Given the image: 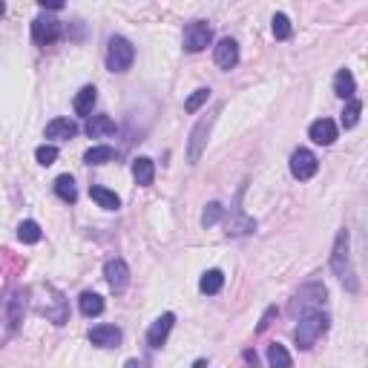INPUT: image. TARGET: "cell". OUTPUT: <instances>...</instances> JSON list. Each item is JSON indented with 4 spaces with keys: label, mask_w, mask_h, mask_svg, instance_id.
Here are the masks:
<instances>
[{
    "label": "cell",
    "mask_w": 368,
    "mask_h": 368,
    "mask_svg": "<svg viewBox=\"0 0 368 368\" xmlns=\"http://www.w3.org/2000/svg\"><path fill=\"white\" fill-rule=\"evenodd\" d=\"M331 270H334V277L345 285V290L357 294L360 282H357V268H354V259H351V234H348V230H340L337 239H334Z\"/></svg>",
    "instance_id": "cell-1"
},
{
    "label": "cell",
    "mask_w": 368,
    "mask_h": 368,
    "mask_svg": "<svg viewBox=\"0 0 368 368\" xmlns=\"http://www.w3.org/2000/svg\"><path fill=\"white\" fill-rule=\"evenodd\" d=\"M328 302V288L322 282H308L302 285L294 299H290V314L294 317H305L311 311H322V305Z\"/></svg>",
    "instance_id": "cell-2"
},
{
    "label": "cell",
    "mask_w": 368,
    "mask_h": 368,
    "mask_svg": "<svg viewBox=\"0 0 368 368\" xmlns=\"http://www.w3.org/2000/svg\"><path fill=\"white\" fill-rule=\"evenodd\" d=\"M328 325H331V319H328V314H325V311H311V314L299 317V325H297V331H294L297 345L302 348V351H308V348H314V345H317V340L328 331Z\"/></svg>",
    "instance_id": "cell-3"
},
{
    "label": "cell",
    "mask_w": 368,
    "mask_h": 368,
    "mask_svg": "<svg viewBox=\"0 0 368 368\" xmlns=\"http://www.w3.org/2000/svg\"><path fill=\"white\" fill-rule=\"evenodd\" d=\"M26 290L24 288H9L3 299H0V322L9 325V331H15L17 325L24 319V311H26Z\"/></svg>",
    "instance_id": "cell-4"
},
{
    "label": "cell",
    "mask_w": 368,
    "mask_h": 368,
    "mask_svg": "<svg viewBox=\"0 0 368 368\" xmlns=\"http://www.w3.org/2000/svg\"><path fill=\"white\" fill-rule=\"evenodd\" d=\"M135 61V46L121 35H112L107 44V69L109 72H127Z\"/></svg>",
    "instance_id": "cell-5"
},
{
    "label": "cell",
    "mask_w": 368,
    "mask_h": 368,
    "mask_svg": "<svg viewBox=\"0 0 368 368\" xmlns=\"http://www.w3.org/2000/svg\"><path fill=\"white\" fill-rule=\"evenodd\" d=\"M216 124V115H204V119L190 130V141H187V161L196 164L202 159V152L207 147V139H210V130Z\"/></svg>",
    "instance_id": "cell-6"
},
{
    "label": "cell",
    "mask_w": 368,
    "mask_h": 368,
    "mask_svg": "<svg viewBox=\"0 0 368 368\" xmlns=\"http://www.w3.org/2000/svg\"><path fill=\"white\" fill-rule=\"evenodd\" d=\"M182 44L187 52H202L213 44V29L207 21H193L184 26V37H182Z\"/></svg>",
    "instance_id": "cell-7"
},
{
    "label": "cell",
    "mask_w": 368,
    "mask_h": 368,
    "mask_svg": "<svg viewBox=\"0 0 368 368\" xmlns=\"http://www.w3.org/2000/svg\"><path fill=\"white\" fill-rule=\"evenodd\" d=\"M317 170H319V161L311 150H305V147L294 150V156H290V176L299 182H308L317 176Z\"/></svg>",
    "instance_id": "cell-8"
},
{
    "label": "cell",
    "mask_w": 368,
    "mask_h": 368,
    "mask_svg": "<svg viewBox=\"0 0 368 368\" xmlns=\"http://www.w3.org/2000/svg\"><path fill=\"white\" fill-rule=\"evenodd\" d=\"M61 37V21L55 17H35L32 21V41L37 46H49Z\"/></svg>",
    "instance_id": "cell-9"
},
{
    "label": "cell",
    "mask_w": 368,
    "mask_h": 368,
    "mask_svg": "<svg viewBox=\"0 0 368 368\" xmlns=\"http://www.w3.org/2000/svg\"><path fill=\"white\" fill-rule=\"evenodd\" d=\"M213 61H216L219 69L230 72L239 64V44L234 41V37H222V41L213 46Z\"/></svg>",
    "instance_id": "cell-10"
},
{
    "label": "cell",
    "mask_w": 368,
    "mask_h": 368,
    "mask_svg": "<svg viewBox=\"0 0 368 368\" xmlns=\"http://www.w3.org/2000/svg\"><path fill=\"white\" fill-rule=\"evenodd\" d=\"M104 277L109 282V288L115 290V294H124L127 285H130V268L124 259H109L107 268H104Z\"/></svg>",
    "instance_id": "cell-11"
},
{
    "label": "cell",
    "mask_w": 368,
    "mask_h": 368,
    "mask_svg": "<svg viewBox=\"0 0 368 368\" xmlns=\"http://www.w3.org/2000/svg\"><path fill=\"white\" fill-rule=\"evenodd\" d=\"M173 325H176V314H161L156 322L150 325V331H147V345L150 348H161L164 342H167V337H170V331H173Z\"/></svg>",
    "instance_id": "cell-12"
},
{
    "label": "cell",
    "mask_w": 368,
    "mask_h": 368,
    "mask_svg": "<svg viewBox=\"0 0 368 368\" xmlns=\"http://www.w3.org/2000/svg\"><path fill=\"white\" fill-rule=\"evenodd\" d=\"M308 135H311L314 144H322V147H331L337 141V124L331 119H317L311 127H308Z\"/></svg>",
    "instance_id": "cell-13"
},
{
    "label": "cell",
    "mask_w": 368,
    "mask_h": 368,
    "mask_svg": "<svg viewBox=\"0 0 368 368\" xmlns=\"http://www.w3.org/2000/svg\"><path fill=\"white\" fill-rule=\"evenodd\" d=\"M89 342L98 348H119L121 345V328L115 325H95L89 331Z\"/></svg>",
    "instance_id": "cell-14"
},
{
    "label": "cell",
    "mask_w": 368,
    "mask_h": 368,
    "mask_svg": "<svg viewBox=\"0 0 368 368\" xmlns=\"http://www.w3.org/2000/svg\"><path fill=\"white\" fill-rule=\"evenodd\" d=\"M132 179H135V184L150 187L152 179H156V164H152V159H147V156L135 159V161H132Z\"/></svg>",
    "instance_id": "cell-15"
},
{
    "label": "cell",
    "mask_w": 368,
    "mask_h": 368,
    "mask_svg": "<svg viewBox=\"0 0 368 368\" xmlns=\"http://www.w3.org/2000/svg\"><path fill=\"white\" fill-rule=\"evenodd\" d=\"M75 135H78V124L69 121V119H55L46 124V139L64 141V139H75Z\"/></svg>",
    "instance_id": "cell-16"
},
{
    "label": "cell",
    "mask_w": 368,
    "mask_h": 368,
    "mask_svg": "<svg viewBox=\"0 0 368 368\" xmlns=\"http://www.w3.org/2000/svg\"><path fill=\"white\" fill-rule=\"evenodd\" d=\"M222 288H225V274H222V270H219V268L204 270L202 279H199V290H202V294L213 297V294H219Z\"/></svg>",
    "instance_id": "cell-17"
},
{
    "label": "cell",
    "mask_w": 368,
    "mask_h": 368,
    "mask_svg": "<svg viewBox=\"0 0 368 368\" xmlns=\"http://www.w3.org/2000/svg\"><path fill=\"white\" fill-rule=\"evenodd\" d=\"M95 101H98V89H95V87H84L78 95H75L72 107H75V112H78V115H84V119H89V115H92V107H95Z\"/></svg>",
    "instance_id": "cell-18"
},
{
    "label": "cell",
    "mask_w": 368,
    "mask_h": 368,
    "mask_svg": "<svg viewBox=\"0 0 368 368\" xmlns=\"http://www.w3.org/2000/svg\"><path fill=\"white\" fill-rule=\"evenodd\" d=\"M115 132V121L109 115H92L87 121V135L89 139H104V135H112Z\"/></svg>",
    "instance_id": "cell-19"
},
{
    "label": "cell",
    "mask_w": 368,
    "mask_h": 368,
    "mask_svg": "<svg viewBox=\"0 0 368 368\" xmlns=\"http://www.w3.org/2000/svg\"><path fill=\"white\" fill-rule=\"evenodd\" d=\"M334 92L340 95V98H348V101L354 98V92H357V81H354V75L348 72V69H340V72L334 75Z\"/></svg>",
    "instance_id": "cell-20"
},
{
    "label": "cell",
    "mask_w": 368,
    "mask_h": 368,
    "mask_svg": "<svg viewBox=\"0 0 368 368\" xmlns=\"http://www.w3.org/2000/svg\"><path fill=\"white\" fill-rule=\"evenodd\" d=\"M89 196H92V202L98 204V207H104V210H119L121 207V199L115 196L112 190H107V187H89Z\"/></svg>",
    "instance_id": "cell-21"
},
{
    "label": "cell",
    "mask_w": 368,
    "mask_h": 368,
    "mask_svg": "<svg viewBox=\"0 0 368 368\" xmlns=\"http://www.w3.org/2000/svg\"><path fill=\"white\" fill-rule=\"evenodd\" d=\"M78 308L84 317H101L104 314V299L98 294H92V290H84L81 299H78Z\"/></svg>",
    "instance_id": "cell-22"
},
{
    "label": "cell",
    "mask_w": 368,
    "mask_h": 368,
    "mask_svg": "<svg viewBox=\"0 0 368 368\" xmlns=\"http://www.w3.org/2000/svg\"><path fill=\"white\" fill-rule=\"evenodd\" d=\"M268 362H270V368H294V360H290L288 348L282 342H270L268 345Z\"/></svg>",
    "instance_id": "cell-23"
},
{
    "label": "cell",
    "mask_w": 368,
    "mask_h": 368,
    "mask_svg": "<svg viewBox=\"0 0 368 368\" xmlns=\"http://www.w3.org/2000/svg\"><path fill=\"white\" fill-rule=\"evenodd\" d=\"M55 193H58V199H64L67 204H75V199H78V187H75V179L72 176H58L55 179Z\"/></svg>",
    "instance_id": "cell-24"
},
{
    "label": "cell",
    "mask_w": 368,
    "mask_h": 368,
    "mask_svg": "<svg viewBox=\"0 0 368 368\" xmlns=\"http://www.w3.org/2000/svg\"><path fill=\"white\" fill-rule=\"evenodd\" d=\"M115 159V150L109 147V144H98V147H89L87 152H84V161L87 164H107V161H112Z\"/></svg>",
    "instance_id": "cell-25"
},
{
    "label": "cell",
    "mask_w": 368,
    "mask_h": 368,
    "mask_svg": "<svg viewBox=\"0 0 368 368\" xmlns=\"http://www.w3.org/2000/svg\"><path fill=\"white\" fill-rule=\"evenodd\" d=\"M17 239H21L24 245H37V242H41V225L32 222V219L21 222V225H17Z\"/></svg>",
    "instance_id": "cell-26"
},
{
    "label": "cell",
    "mask_w": 368,
    "mask_h": 368,
    "mask_svg": "<svg viewBox=\"0 0 368 368\" xmlns=\"http://www.w3.org/2000/svg\"><path fill=\"white\" fill-rule=\"evenodd\" d=\"M360 112H362V101L360 98H351V101L345 104V109H342V127L345 130L357 127L360 124Z\"/></svg>",
    "instance_id": "cell-27"
},
{
    "label": "cell",
    "mask_w": 368,
    "mask_h": 368,
    "mask_svg": "<svg viewBox=\"0 0 368 368\" xmlns=\"http://www.w3.org/2000/svg\"><path fill=\"white\" fill-rule=\"evenodd\" d=\"M254 230H256V222L247 219V216H242V213L227 225V234H230V236H245V234H254Z\"/></svg>",
    "instance_id": "cell-28"
},
{
    "label": "cell",
    "mask_w": 368,
    "mask_h": 368,
    "mask_svg": "<svg viewBox=\"0 0 368 368\" xmlns=\"http://www.w3.org/2000/svg\"><path fill=\"white\" fill-rule=\"evenodd\" d=\"M270 24H274V37H277V41H288L290 32H294V26H290V17L282 15V12H277Z\"/></svg>",
    "instance_id": "cell-29"
},
{
    "label": "cell",
    "mask_w": 368,
    "mask_h": 368,
    "mask_svg": "<svg viewBox=\"0 0 368 368\" xmlns=\"http://www.w3.org/2000/svg\"><path fill=\"white\" fill-rule=\"evenodd\" d=\"M222 216H225V207H222L219 202H210V204L204 207V213H202V227H213V225H219V222H222Z\"/></svg>",
    "instance_id": "cell-30"
},
{
    "label": "cell",
    "mask_w": 368,
    "mask_h": 368,
    "mask_svg": "<svg viewBox=\"0 0 368 368\" xmlns=\"http://www.w3.org/2000/svg\"><path fill=\"white\" fill-rule=\"evenodd\" d=\"M207 101H210V89H207V87H202V89H196V92H193L190 98L184 101V109H187V112H199Z\"/></svg>",
    "instance_id": "cell-31"
},
{
    "label": "cell",
    "mask_w": 368,
    "mask_h": 368,
    "mask_svg": "<svg viewBox=\"0 0 368 368\" xmlns=\"http://www.w3.org/2000/svg\"><path fill=\"white\" fill-rule=\"evenodd\" d=\"M35 159H37V164H44V167L55 164V159H58V147H55V144H41V147L35 150Z\"/></svg>",
    "instance_id": "cell-32"
},
{
    "label": "cell",
    "mask_w": 368,
    "mask_h": 368,
    "mask_svg": "<svg viewBox=\"0 0 368 368\" xmlns=\"http://www.w3.org/2000/svg\"><path fill=\"white\" fill-rule=\"evenodd\" d=\"M277 314H279V311H277V305H270V308H268V311L262 314L259 325H256V334H265V331H268V325H270V322H274V317H277Z\"/></svg>",
    "instance_id": "cell-33"
},
{
    "label": "cell",
    "mask_w": 368,
    "mask_h": 368,
    "mask_svg": "<svg viewBox=\"0 0 368 368\" xmlns=\"http://www.w3.org/2000/svg\"><path fill=\"white\" fill-rule=\"evenodd\" d=\"M242 357H245V362H247L250 368H259V357H256V351H250V348H247V351H245Z\"/></svg>",
    "instance_id": "cell-34"
},
{
    "label": "cell",
    "mask_w": 368,
    "mask_h": 368,
    "mask_svg": "<svg viewBox=\"0 0 368 368\" xmlns=\"http://www.w3.org/2000/svg\"><path fill=\"white\" fill-rule=\"evenodd\" d=\"M41 9H64V3H61V0H49V3H46V0H41Z\"/></svg>",
    "instance_id": "cell-35"
},
{
    "label": "cell",
    "mask_w": 368,
    "mask_h": 368,
    "mask_svg": "<svg viewBox=\"0 0 368 368\" xmlns=\"http://www.w3.org/2000/svg\"><path fill=\"white\" fill-rule=\"evenodd\" d=\"M193 368H207V362L204 360H196V362H193Z\"/></svg>",
    "instance_id": "cell-36"
},
{
    "label": "cell",
    "mask_w": 368,
    "mask_h": 368,
    "mask_svg": "<svg viewBox=\"0 0 368 368\" xmlns=\"http://www.w3.org/2000/svg\"><path fill=\"white\" fill-rule=\"evenodd\" d=\"M124 368H139V360H130V362H127Z\"/></svg>",
    "instance_id": "cell-37"
},
{
    "label": "cell",
    "mask_w": 368,
    "mask_h": 368,
    "mask_svg": "<svg viewBox=\"0 0 368 368\" xmlns=\"http://www.w3.org/2000/svg\"><path fill=\"white\" fill-rule=\"evenodd\" d=\"M3 12H6V6H3V3H0V15H3Z\"/></svg>",
    "instance_id": "cell-38"
}]
</instances>
